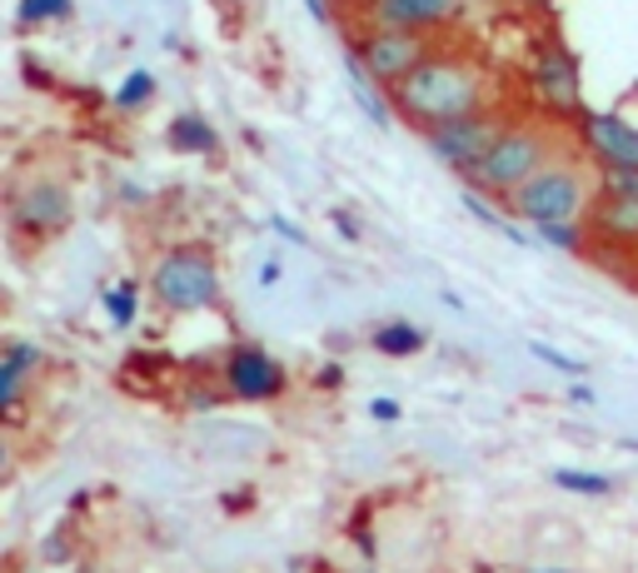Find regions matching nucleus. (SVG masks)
Wrapping results in <instances>:
<instances>
[{"mask_svg": "<svg viewBox=\"0 0 638 573\" xmlns=\"http://www.w3.org/2000/svg\"><path fill=\"white\" fill-rule=\"evenodd\" d=\"M390 100L414 131H434V125H449V120H464L484 110V70L474 60H464V55L434 50L414 76H404L390 90Z\"/></svg>", "mask_w": 638, "mask_h": 573, "instance_id": "nucleus-1", "label": "nucleus"}, {"mask_svg": "<svg viewBox=\"0 0 638 573\" xmlns=\"http://www.w3.org/2000/svg\"><path fill=\"white\" fill-rule=\"evenodd\" d=\"M553 160H559V135L553 131H544V125H504V135L484 150V160L464 175L479 195L508 200L519 184H529Z\"/></svg>", "mask_w": 638, "mask_h": 573, "instance_id": "nucleus-2", "label": "nucleus"}, {"mask_svg": "<svg viewBox=\"0 0 638 573\" xmlns=\"http://www.w3.org/2000/svg\"><path fill=\"white\" fill-rule=\"evenodd\" d=\"M150 290H155V300H160L165 310H175V314L215 310V304H220L215 249H205V245H175V249H165L160 260H155Z\"/></svg>", "mask_w": 638, "mask_h": 573, "instance_id": "nucleus-3", "label": "nucleus"}, {"mask_svg": "<svg viewBox=\"0 0 638 573\" xmlns=\"http://www.w3.org/2000/svg\"><path fill=\"white\" fill-rule=\"evenodd\" d=\"M589 205V170L579 160H553L508 195V210L524 225H553V220H579Z\"/></svg>", "mask_w": 638, "mask_h": 573, "instance_id": "nucleus-4", "label": "nucleus"}, {"mask_svg": "<svg viewBox=\"0 0 638 573\" xmlns=\"http://www.w3.org/2000/svg\"><path fill=\"white\" fill-rule=\"evenodd\" d=\"M355 55L365 60V70L379 86L394 90L404 76H414V70L429 60L434 41H429V31H390V25H374V31L355 45Z\"/></svg>", "mask_w": 638, "mask_h": 573, "instance_id": "nucleus-5", "label": "nucleus"}, {"mask_svg": "<svg viewBox=\"0 0 638 573\" xmlns=\"http://www.w3.org/2000/svg\"><path fill=\"white\" fill-rule=\"evenodd\" d=\"M290 390V369L260 345H235L225 355V394L230 400H245V404H265V400H280Z\"/></svg>", "mask_w": 638, "mask_h": 573, "instance_id": "nucleus-6", "label": "nucleus"}, {"mask_svg": "<svg viewBox=\"0 0 638 573\" xmlns=\"http://www.w3.org/2000/svg\"><path fill=\"white\" fill-rule=\"evenodd\" d=\"M499 135H504V125H499L489 110H479V115H464V120H449V125H434V131H424V145H429V155L439 165L474 170Z\"/></svg>", "mask_w": 638, "mask_h": 573, "instance_id": "nucleus-7", "label": "nucleus"}, {"mask_svg": "<svg viewBox=\"0 0 638 573\" xmlns=\"http://www.w3.org/2000/svg\"><path fill=\"white\" fill-rule=\"evenodd\" d=\"M579 131H584L589 160L614 170H638V131L624 115H608V110H584L579 115Z\"/></svg>", "mask_w": 638, "mask_h": 573, "instance_id": "nucleus-8", "label": "nucleus"}, {"mask_svg": "<svg viewBox=\"0 0 638 573\" xmlns=\"http://www.w3.org/2000/svg\"><path fill=\"white\" fill-rule=\"evenodd\" d=\"M11 220H15V229H25V235H60V229L70 225V195L55 180H35L31 190L15 195Z\"/></svg>", "mask_w": 638, "mask_h": 573, "instance_id": "nucleus-9", "label": "nucleus"}, {"mask_svg": "<svg viewBox=\"0 0 638 573\" xmlns=\"http://www.w3.org/2000/svg\"><path fill=\"white\" fill-rule=\"evenodd\" d=\"M589 235L608 249H638V195L608 184L604 195L589 205Z\"/></svg>", "mask_w": 638, "mask_h": 573, "instance_id": "nucleus-10", "label": "nucleus"}, {"mask_svg": "<svg viewBox=\"0 0 638 573\" xmlns=\"http://www.w3.org/2000/svg\"><path fill=\"white\" fill-rule=\"evenodd\" d=\"M459 11L464 0H374L369 21L390 31H434V25H449Z\"/></svg>", "mask_w": 638, "mask_h": 573, "instance_id": "nucleus-11", "label": "nucleus"}, {"mask_svg": "<svg viewBox=\"0 0 638 573\" xmlns=\"http://www.w3.org/2000/svg\"><path fill=\"white\" fill-rule=\"evenodd\" d=\"M534 86L549 110H579V66L563 45H544L534 60Z\"/></svg>", "mask_w": 638, "mask_h": 573, "instance_id": "nucleus-12", "label": "nucleus"}, {"mask_svg": "<svg viewBox=\"0 0 638 573\" xmlns=\"http://www.w3.org/2000/svg\"><path fill=\"white\" fill-rule=\"evenodd\" d=\"M165 145H170L175 155H210V150H220V135L200 110H180V115L165 125Z\"/></svg>", "mask_w": 638, "mask_h": 573, "instance_id": "nucleus-13", "label": "nucleus"}, {"mask_svg": "<svg viewBox=\"0 0 638 573\" xmlns=\"http://www.w3.org/2000/svg\"><path fill=\"white\" fill-rule=\"evenodd\" d=\"M345 76H349V96L359 100V110H365V115L374 120L379 131H390V100L379 96V80L369 76V70H365V60H359L355 50L345 55Z\"/></svg>", "mask_w": 638, "mask_h": 573, "instance_id": "nucleus-14", "label": "nucleus"}, {"mask_svg": "<svg viewBox=\"0 0 638 573\" xmlns=\"http://www.w3.org/2000/svg\"><path fill=\"white\" fill-rule=\"evenodd\" d=\"M35 364H41V349L21 345V339H15V345L5 349V359H0V409H5V414H15L21 384H25V374H31Z\"/></svg>", "mask_w": 638, "mask_h": 573, "instance_id": "nucleus-15", "label": "nucleus"}, {"mask_svg": "<svg viewBox=\"0 0 638 573\" xmlns=\"http://www.w3.org/2000/svg\"><path fill=\"white\" fill-rule=\"evenodd\" d=\"M424 345H429V335H424L419 325H410V319H390V325H379L374 335H369V349L384 359H414Z\"/></svg>", "mask_w": 638, "mask_h": 573, "instance_id": "nucleus-16", "label": "nucleus"}, {"mask_svg": "<svg viewBox=\"0 0 638 573\" xmlns=\"http://www.w3.org/2000/svg\"><path fill=\"white\" fill-rule=\"evenodd\" d=\"M105 314L115 329L135 325V314H141V290H135V280H120L115 290H105Z\"/></svg>", "mask_w": 638, "mask_h": 573, "instance_id": "nucleus-17", "label": "nucleus"}, {"mask_svg": "<svg viewBox=\"0 0 638 573\" xmlns=\"http://www.w3.org/2000/svg\"><path fill=\"white\" fill-rule=\"evenodd\" d=\"M553 484H559L563 494H584V498L614 494V479H608V474H584V469H553Z\"/></svg>", "mask_w": 638, "mask_h": 573, "instance_id": "nucleus-18", "label": "nucleus"}, {"mask_svg": "<svg viewBox=\"0 0 638 573\" xmlns=\"http://www.w3.org/2000/svg\"><path fill=\"white\" fill-rule=\"evenodd\" d=\"M534 235H539L544 249H563V255H579V249H584V235H589V229H579L573 220H553V225H534Z\"/></svg>", "mask_w": 638, "mask_h": 573, "instance_id": "nucleus-19", "label": "nucleus"}, {"mask_svg": "<svg viewBox=\"0 0 638 573\" xmlns=\"http://www.w3.org/2000/svg\"><path fill=\"white\" fill-rule=\"evenodd\" d=\"M150 100H155V76H150V70H131V76L120 80L115 110H145Z\"/></svg>", "mask_w": 638, "mask_h": 573, "instance_id": "nucleus-20", "label": "nucleus"}, {"mask_svg": "<svg viewBox=\"0 0 638 573\" xmlns=\"http://www.w3.org/2000/svg\"><path fill=\"white\" fill-rule=\"evenodd\" d=\"M529 355L539 359V364L559 369V374H573V379H584V374H589V364H584V359H573V355H559V349H553V345H544V339H529Z\"/></svg>", "mask_w": 638, "mask_h": 573, "instance_id": "nucleus-21", "label": "nucleus"}, {"mask_svg": "<svg viewBox=\"0 0 638 573\" xmlns=\"http://www.w3.org/2000/svg\"><path fill=\"white\" fill-rule=\"evenodd\" d=\"M70 15V0H21V25H45Z\"/></svg>", "mask_w": 638, "mask_h": 573, "instance_id": "nucleus-22", "label": "nucleus"}, {"mask_svg": "<svg viewBox=\"0 0 638 573\" xmlns=\"http://www.w3.org/2000/svg\"><path fill=\"white\" fill-rule=\"evenodd\" d=\"M369 419H374V424H400L404 419L400 400H369Z\"/></svg>", "mask_w": 638, "mask_h": 573, "instance_id": "nucleus-23", "label": "nucleus"}, {"mask_svg": "<svg viewBox=\"0 0 638 573\" xmlns=\"http://www.w3.org/2000/svg\"><path fill=\"white\" fill-rule=\"evenodd\" d=\"M314 384H320V390H339V384H345V369H339V364H320Z\"/></svg>", "mask_w": 638, "mask_h": 573, "instance_id": "nucleus-24", "label": "nucleus"}, {"mask_svg": "<svg viewBox=\"0 0 638 573\" xmlns=\"http://www.w3.org/2000/svg\"><path fill=\"white\" fill-rule=\"evenodd\" d=\"M270 225H275V229H280V235H284V239H290V245H310V239H304V229H300V225H294V220H280V215H275V220H270Z\"/></svg>", "mask_w": 638, "mask_h": 573, "instance_id": "nucleus-25", "label": "nucleus"}, {"mask_svg": "<svg viewBox=\"0 0 638 573\" xmlns=\"http://www.w3.org/2000/svg\"><path fill=\"white\" fill-rule=\"evenodd\" d=\"M608 184H614V190H628V195H638V170H614V175H608Z\"/></svg>", "mask_w": 638, "mask_h": 573, "instance_id": "nucleus-26", "label": "nucleus"}, {"mask_svg": "<svg viewBox=\"0 0 638 573\" xmlns=\"http://www.w3.org/2000/svg\"><path fill=\"white\" fill-rule=\"evenodd\" d=\"M280 274H284L280 260H265V265H260V284H265V290H270V284H280Z\"/></svg>", "mask_w": 638, "mask_h": 573, "instance_id": "nucleus-27", "label": "nucleus"}, {"mask_svg": "<svg viewBox=\"0 0 638 573\" xmlns=\"http://www.w3.org/2000/svg\"><path fill=\"white\" fill-rule=\"evenodd\" d=\"M569 400H573V404H598V394L589 390V384H573V390H569Z\"/></svg>", "mask_w": 638, "mask_h": 573, "instance_id": "nucleus-28", "label": "nucleus"}, {"mask_svg": "<svg viewBox=\"0 0 638 573\" xmlns=\"http://www.w3.org/2000/svg\"><path fill=\"white\" fill-rule=\"evenodd\" d=\"M339 225H345V229H339V235H345V239H359V225H355V215H345V210H339Z\"/></svg>", "mask_w": 638, "mask_h": 573, "instance_id": "nucleus-29", "label": "nucleus"}, {"mask_svg": "<svg viewBox=\"0 0 638 573\" xmlns=\"http://www.w3.org/2000/svg\"><path fill=\"white\" fill-rule=\"evenodd\" d=\"M534 573H563V569H534Z\"/></svg>", "mask_w": 638, "mask_h": 573, "instance_id": "nucleus-30", "label": "nucleus"}, {"mask_svg": "<svg viewBox=\"0 0 638 573\" xmlns=\"http://www.w3.org/2000/svg\"><path fill=\"white\" fill-rule=\"evenodd\" d=\"M359 5H374V0H359Z\"/></svg>", "mask_w": 638, "mask_h": 573, "instance_id": "nucleus-31", "label": "nucleus"}]
</instances>
